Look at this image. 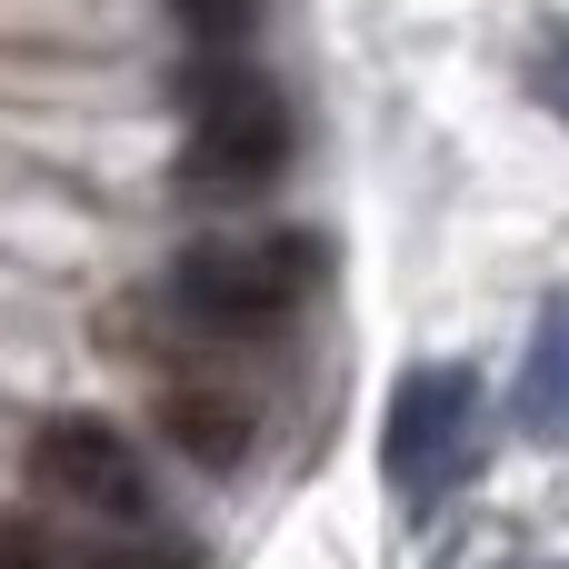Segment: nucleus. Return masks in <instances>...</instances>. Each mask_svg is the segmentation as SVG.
I'll return each instance as SVG.
<instances>
[{
    "instance_id": "obj_1",
    "label": "nucleus",
    "mask_w": 569,
    "mask_h": 569,
    "mask_svg": "<svg viewBox=\"0 0 569 569\" xmlns=\"http://www.w3.org/2000/svg\"><path fill=\"white\" fill-rule=\"evenodd\" d=\"M320 290V240L270 230V240H200L170 260V310L210 340H260Z\"/></svg>"
},
{
    "instance_id": "obj_2",
    "label": "nucleus",
    "mask_w": 569,
    "mask_h": 569,
    "mask_svg": "<svg viewBox=\"0 0 569 569\" xmlns=\"http://www.w3.org/2000/svg\"><path fill=\"white\" fill-rule=\"evenodd\" d=\"M290 170V110L260 70H240L230 50L210 70H190V130H180V180L200 200H250Z\"/></svg>"
},
{
    "instance_id": "obj_3",
    "label": "nucleus",
    "mask_w": 569,
    "mask_h": 569,
    "mask_svg": "<svg viewBox=\"0 0 569 569\" xmlns=\"http://www.w3.org/2000/svg\"><path fill=\"white\" fill-rule=\"evenodd\" d=\"M490 450V410H480V370L460 360H430L390 390V420H380V480L410 500V510H440Z\"/></svg>"
},
{
    "instance_id": "obj_4",
    "label": "nucleus",
    "mask_w": 569,
    "mask_h": 569,
    "mask_svg": "<svg viewBox=\"0 0 569 569\" xmlns=\"http://www.w3.org/2000/svg\"><path fill=\"white\" fill-rule=\"evenodd\" d=\"M30 470H40V490H50V500H70V510H100V520H140V510H150L140 450H130L110 420H80V410L40 420Z\"/></svg>"
},
{
    "instance_id": "obj_5",
    "label": "nucleus",
    "mask_w": 569,
    "mask_h": 569,
    "mask_svg": "<svg viewBox=\"0 0 569 569\" xmlns=\"http://www.w3.org/2000/svg\"><path fill=\"white\" fill-rule=\"evenodd\" d=\"M160 430H170V450L180 460H200V470H240V450H250V400L240 390H220V380H180V390H160Z\"/></svg>"
},
{
    "instance_id": "obj_6",
    "label": "nucleus",
    "mask_w": 569,
    "mask_h": 569,
    "mask_svg": "<svg viewBox=\"0 0 569 569\" xmlns=\"http://www.w3.org/2000/svg\"><path fill=\"white\" fill-rule=\"evenodd\" d=\"M510 410H520L530 440H569V290L540 300V330H530V360H520Z\"/></svg>"
},
{
    "instance_id": "obj_7",
    "label": "nucleus",
    "mask_w": 569,
    "mask_h": 569,
    "mask_svg": "<svg viewBox=\"0 0 569 569\" xmlns=\"http://www.w3.org/2000/svg\"><path fill=\"white\" fill-rule=\"evenodd\" d=\"M170 10H180V30H190L200 50H240L250 20H260V0H170Z\"/></svg>"
},
{
    "instance_id": "obj_8",
    "label": "nucleus",
    "mask_w": 569,
    "mask_h": 569,
    "mask_svg": "<svg viewBox=\"0 0 569 569\" xmlns=\"http://www.w3.org/2000/svg\"><path fill=\"white\" fill-rule=\"evenodd\" d=\"M530 90L569 120V20H550V30H540V50H530Z\"/></svg>"
},
{
    "instance_id": "obj_9",
    "label": "nucleus",
    "mask_w": 569,
    "mask_h": 569,
    "mask_svg": "<svg viewBox=\"0 0 569 569\" xmlns=\"http://www.w3.org/2000/svg\"><path fill=\"white\" fill-rule=\"evenodd\" d=\"M100 569H200L190 550H120V560H100Z\"/></svg>"
},
{
    "instance_id": "obj_10",
    "label": "nucleus",
    "mask_w": 569,
    "mask_h": 569,
    "mask_svg": "<svg viewBox=\"0 0 569 569\" xmlns=\"http://www.w3.org/2000/svg\"><path fill=\"white\" fill-rule=\"evenodd\" d=\"M0 569H40V550H20V540H0Z\"/></svg>"
}]
</instances>
